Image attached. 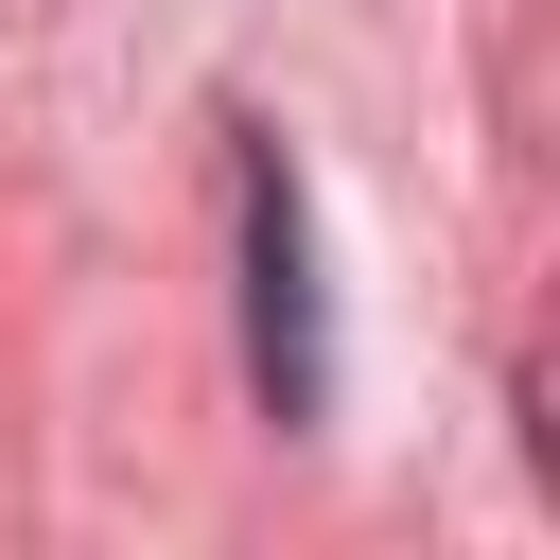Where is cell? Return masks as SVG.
<instances>
[{
    "mask_svg": "<svg viewBox=\"0 0 560 560\" xmlns=\"http://www.w3.org/2000/svg\"><path fill=\"white\" fill-rule=\"evenodd\" d=\"M245 385L280 438L332 420V280H315V192L280 140H245Z\"/></svg>",
    "mask_w": 560,
    "mask_h": 560,
    "instance_id": "cell-1",
    "label": "cell"
}]
</instances>
